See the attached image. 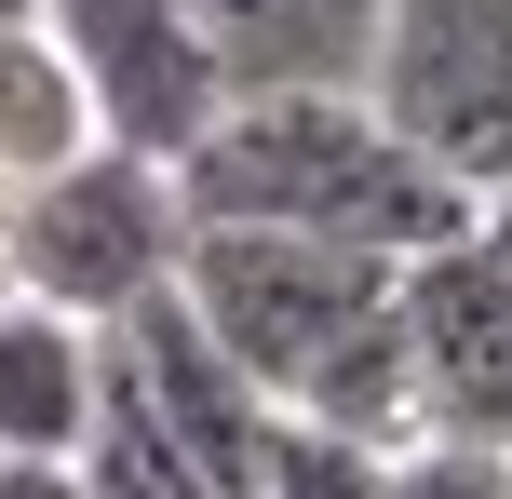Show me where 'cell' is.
<instances>
[{"mask_svg":"<svg viewBox=\"0 0 512 499\" xmlns=\"http://www.w3.org/2000/svg\"><path fill=\"white\" fill-rule=\"evenodd\" d=\"M176 203L189 230H310L391 270L486 230V203L432 176L364 95H230V122L176 162Z\"/></svg>","mask_w":512,"mask_h":499,"instance_id":"6da1fadb","label":"cell"},{"mask_svg":"<svg viewBox=\"0 0 512 499\" xmlns=\"http://www.w3.org/2000/svg\"><path fill=\"white\" fill-rule=\"evenodd\" d=\"M176 297L216 324V351H230L270 405H297L310 365H324L351 324L391 311V257H351V243H310V230H189Z\"/></svg>","mask_w":512,"mask_h":499,"instance_id":"7a4b0ae2","label":"cell"},{"mask_svg":"<svg viewBox=\"0 0 512 499\" xmlns=\"http://www.w3.org/2000/svg\"><path fill=\"white\" fill-rule=\"evenodd\" d=\"M0 257H14V284L41 297V311L108 324V311H135L149 284H176V257H189V203H176V176H162V162H135V149H81L68 176L14 189Z\"/></svg>","mask_w":512,"mask_h":499,"instance_id":"3957f363","label":"cell"},{"mask_svg":"<svg viewBox=\"0 0 512 499\" xmlns=\"http://www.w3.org/2000/svg\"><path fill=\"white\" fill-rule=\"evenodd\" d=\"M364 108L472 203L512 176V0H391Z\"/></svg>","mask_w":512,"mask_h":499,"instance_id":"277c9868","label":"cell"},{"mask_svg":"<svg viewBox=\"0 0 512 499\" xmlns=\"http://www.w3.org/2000/svg\"><path fill=\"white\" fill-rule=\"evenodd\" d=\"M41 27L81 68L108 149H135V162L176 176V162L230 122V68H216V41L189 27V0H41Z\"/></svg>","mask_w":512,"mask_h":499,"instance_id":"5b68a950","label":"cell"},{"mask_svg":"<svg viewBox=\"0 0 512 499\" xmlns=\"http://www.w3.org/2000/svg\"><path fill=\"white\" fill-rule=\"evenodd\" d=\"M391 311H405V365H418L432 446H512V257L486 230L432 243V257L391 270Z\"/></svg>","mask_w":512,"mask_h":499,"instance_id":"8992f818","label":"cell"},{"mask_svg":"<svg viewBox=\"0 0 512 499\" xmlns=\"http://www.w3.org/2000/svg\"><path fill=\"white\" fill-rule=\"evenodd\" d=\"M122 338H108V365H122V392L149 405L162 432H176L189 459H203L216 499H256V473H270V392L216 351V324L189 311L176 284H149L135 311H108Z\"/></svg>","mask_w":512,"mask_h":499,"instance_id":"52a82bcc","label":"cell"},{"mask_svg":"<svg viewBox=\"0 0 512 499\" xmlns=\"http://www.w3.org/2000/svg\"><path fill=\"white\" fill-rule=\"evenodd\" d=\"M391 0H189L230 95H364Z\"/></svg>","mask_w":512,"mask_h":499,"instance_id":"ba28073f","label":"cell"},{"mask_svg":"<svg viewBox=\"0 0 512 499\" xmlns=\"http://www.w3.org/2000/svg\"><path fill=\"white\" fill-rule=\"evenodd\" d=\"M95 405H108V338L81 311L14 297L0 311V459H81Z\"/></svg>","mask_w":512,"mask_h":499,"instance_id":"9c48e42d","label":"cell"},{"mask_svg":"<svg viewBox=\"0 0 512 499\" xmlns=\"http://www.w3.org/2000/svg\"><path fill=\"white\" fill-rule=\"evenodd\" d=\"M81 149H108V135H95V95H81V68L54 54V27L14 14V27H0V176L41 189V176H68Z\"/></svg>","mask_w":512,"mask_h":499,"instance_id":"30bf717a","label":"cell"},{"mask_svg":"<svg viewBox=\"0 0 512 499\" xmlns=\"http://www.w3.org/2000/svg\"><path fill=\"white\" fill-rule=\"evenodd\" d=\"M81 486H95V499H216L203 459L122 392V365H108V405H95V432H81Z\"/></svg>","mask_w":512,"mask_h":499,"instance_id":"8fae6325","label":"cell"},{"mask_svg":"<svg viewBox=\"0 0 512 499\" xmlns=\"http://www.w3.org/2000/svg\"><path fill=\"white\" fill-rule=\"evenodd\" d=\"M378 486H391L378 446H351V432H324V419H270V473H256V499H378Z\"/></svg>","mask_w":512,"mask_h":499,"instance_id":"7c38bea8","label":"cell"},{"mask_svg":"<svg viewBox=\"0 0 512 499\" xmlns=\"http://www.w3.org/2000/svg\"><path fill=\"white\" fill-rule=\"evenodd\" d=\"M378 499H512V459L499 446H405Z\"/></svg>","mask_w":512,"mask_h":499,"instance_id":"4fadbf2b","label":"cell"},{"mask_svg":"<svg viewBox=\"0 0 512 499\" xmlns=\"http://www.w3.org/2000/svg\"><path fill=\"white\" fill-rule=\"evenodd\" d=\"M0 499H95L81 459H0Z\"/></svg>","mask_w":512,"mask_h":499,"instance_id":"5bb4252c","label":"cell"},{"mask_svg":"<svg viewBox=\"0 0 512 499\" xmlns=\"http://www.w3.org/2000/svg\"><path fill=\"white\" fill-rule=\"evenodd\" d=\"M486 243H499V257H512V176L486 189Z\"/></svg>","mask_w":512,"mask_h":499,"instance_id":"9a60e30c","label":"cell"},{"mask_svg":"<svg viewBox=\"0 0 512 499\" xmlns=\"http://www.w3.org/2000/svg\"><path fill=\"white\" fill-rule=\"evenodd\" d=\"M499 459H512V446H499Z\"/></svg>","mask_w":512,"mask_h":499,"instance_id":"2e32d148","label":"cell"}]
</instances>
